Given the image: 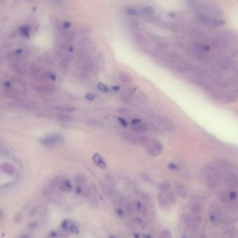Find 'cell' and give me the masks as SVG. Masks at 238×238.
<instances>
[{"label":"cell","instance_id":"obj_1","mask_svg":"<svg viewBox=\"0 0 238 238\" xmlns=\"http://www.w3.org/2000/svg\"><path fill=\"white\" fill-rule=\"evenodd\" d=\"M140 143L145 147L148 154L152 157H157L163 151V146L159 140L154 138L141 135L140 136Z\"/></svg>","mask_w":238,"mask_h":238},{"label":"cell","instance_id":"obj_2","mask_svg":"<svg viewBox=\"0 0 238 238\" xmlns=\"http://www.w3.org/2000/svg\"><path fill=\"white\" fill-rule=\"evenodd\" d=\"M64 140V136L60 133H50L41 138L40 143L45 147H53L62 144Z\"/></svg>","mask_w":238,"mask_h":238},{"label":"cell","instance_id":"obj_3","mask_svg":"<svg viewBox=\"0 0 238 238\" xmlns=\"http://www.w3.org/2000/svg\"><path fill=\"white\" fill-rule=\"evenodd\" d=\"M84 197H85L89 205L92 207L96 209L99 207V199H98V191L96 186L92 184L90 186H87L85 192L84 194Z\"/></svg>","mask_w":238,"mask_h":238},{"label":"cell","instance_id":"obj_4","mask_svg":"<svg viewBox=\"0 0 238 238\" xmlns=\"http://www.w3.org/2000/svg\"><path fill=\"white\" fill-rule=\"evenodd\" d=\"M5 86L11 88L15 93L20 95H23L26 93L25 82L19 78H13L11 81L5 83Z\"/></svg>","mask_w":238,"mask_h":238},{"label":"cell","instance_id":"obj_5","mask_svg":"<svg viewBox=\"0 0 238 238\" xmlns=\"http://www.w3.org/2000/svg\"><path fill=\"white\" fill-rule=\"evenodd\" d=\"M52 182L54 183L56 189L62 192H70L73 189L71 182L64 177H57L54 181H52Z\"/></svg>","mask_w":238,"mask_h":238},{"label":"cell","instance_id":"obj_6","mask_svg":"<svg viewBox=\"0 0 238 238\" xmlns=\"http://www.w3.org/2000/svg\"><path fill=\"white\" fill-rule=\"evenodd\" d=\"M62 229L67 233L78 234L80 233V229L78 225L72 220L66 219L63 221L62 223Z\"/></svg>","mask_w":238,"mask_h":238},{"label":"cell","instance_id":"obj_7","mask_svg":"<svg viewBox=\"0 0 238 238\" xmlns=\"http://www.w3.org/2000/svg\"><path fill=\"white\" fill-rule=\"evenodd\" d=\"M33 88L37 93L43 95H50L55 91L54 86L48 84H37L33 86Z\"/></svg>","mask_w":238,"mask_h":238},{"label":"cell","instance_id":"obj_8","mask_svg":"<svg viewBox=\"0 0 238 238\" xmlns=\"http://www.w3.org/2000/svg\"><path fill=\"white\" fill-rule=\"evenodd\" d=\"M181 219L183 222L188 225V227L193 231H197L198 229V221L196 217H191L188 214H183L181 217Z\"/></svg>","mask_w":238,"mask_h":238},{"label":"cell","instance_id":"obj_9","mask_svg":"<svg viewBox=\"0 0 238 238\" xmlns=\"http://www.w3.org/2000/svg\"><path fill=\"white\" fill-rule=\"evenodd\" d=\"M205 183L208 189H215L217 188L221 184L220 177L217 173L208 175L206 177Z\"/></svg>","mask_w":238,"mask_h":238},{"label":"cell","instance_id":"obj_10","mask_svg":"<svg viewBox=\"0 0 238 238\" xmlns=\"http://www.w3.org/2000/svg\"><path fill=\"white\" fill-rule=\"evenodd\" d=\"M223 182L230 188L238 187V175L233 172H228L223 177Z\"/></svg>","mask_w":238,"mask_h":238},{"label":"cell","instance_id":"obj_11","mask_svg":"<svg viewBox=\"0 0 238 238\" xmlns=\"http://www.w3.org/2000/svg\"><path fill=\"white\" fill-rule=\"evenodd\" d=\"M197 19L198 21L201 22V23L212 26H220L224 23L222 20L211 18V17L205 15H198L197 16Z\"/></svg>","mask_w":238,"mask_h":238},{"label":"cell","instance_id":"obj_12","mask_svg":"<svg viewBox=\"0 0 238 238\" xmlns=\"http://www.w3.org/2000/svg\"><path fill=\"white\" fill-rule=\"evenodd\" d=\"M30 70H31L30 74L33 78L40 80V81L48 78V74H46L45 73H44L42 71V69H41V68H39L38 66H36V65L34 64L31 65L30 67Z\"/></svg>","mask_w":238,"mask_h":238},{"label":"cell","instance_id":"obj_13","mask_svg":"<svg viewBox=\"0 0 238 238\" xmlns=\"http://www.w3.org/2000/svg\"><path fill=\"white\" fill-rule=\"evenodd\" d=\"M92 160H93V162L94 163V164L98 166L99 168H100L103 170H105L106 168L107 165L106 161H104L103 157H102L100 154H98V153H96V154H94L93 155V157H92Z\"/></svg>","mask_w":238,"mask_h":238},{"label":"cell","instance_id":"obj_14","mask_svg":"<svg viewBox=\"0 0 238 238\" xmlns=\"http://www.w3.org/2000/svg\"><path fill=\"white\" fill-rule=\"evenodd\" d=\"M1 169L4 174L12 176L16 172V168L10 163H4V164H2L1 166Z\"/></svg>","mask_w":238,"mask_h":238},{"label":"cell","instance_id":"obj_15","mask_svg":"<svg viewBox=\"0 0 238 238\" xmlns=\"http://www.w3.org/2000/svg\"><path fill=\"white\" fill-rule=\"evenodd\" d=\"M74 182L76 187H86L87 179L84 175L78 174L74 177Z\"/></svg>","mask_w":238,"mask_h":238},{"label":"cell","instance_id":"obj_16","mask_svg":"<svg viewBox=\"0 0 238 238\" xmlns=\"http://www.w3.org/2000/svg\"><path fill=\"white\" fill-rule=\"evenodd\" d=\"M124 138H125L126 140H128L132 143H135V144H138L140 143V136H137L135 134H133L132 133L130 132H124L123 133Z\"/></svg>","mask_w":238,"mask_h":238},{"label":"cell","instance_id":"obj_17","mask_svg":"<svg viewBox=\"0 0 238 238\" xmlns=\"http://www.w3.org/2000/svg\"><path fill=\"white\" fill-rule=\"evenodd\" d=\"M119 79L124 83H131L133 81L132 76L125 71H121L118 74Z\"/></svg>","mask_w":238,"mask_h":238},{"label":"cell","instance_id":"obj_18","mask_svg":"<svg viewBox=\"0 0 238 238\" xmlns=\"http://www.w3.org/2000/svg\"><path fill=\"white\" fill-rule=\"evenodd\" d=\"M12 69H13V71L21 75H24L26 73L25 67L19 62H13L12 64Z\"/></svg>","mask_w":238,"mask_h":238},{"label":"cell","instance_id":"obj_19","mask_svg":"<svg viewBox=\"0 0 238 238\" xmlns=\"http://www.w3.org/2000/svg\"><path fill=\"white\" fill-rule=\"evenodd\" d=\"M70 62H71V57L69 56L63 57V59L60 61V70L63 72H66L68 70V68L69 67Z\"/></svg>","mask_w":238,"mask_h":238},{"label":"cell","instance_id":"obj_20","mask_svg":"<svg viewBox=\"0 0 238 238\" xmlns=\"http://www.w3.org/2000/svg\"><path fill=\"white\" fill-rule=\"evenodd\" d=\"M157 200L158 203H159V205L161 208L166 209L168 207L169 201L168 200V198L165 197L163 194L160 193L157 196Z\"/></svg>","mask_w":238,"mask_h":238},{"label":"cell","instance_id":"obj_21","mask_svg":"<svg viewBox=\"0 0 238 238\" xmlns=\"http://www.w3.org/2000/svg\"><path fill=\"white\" fill-rule=\"evenodd\" d=\"M175 190H176L177 194L178 195L179 198H183V199L186 198L188 193H187V191H186V188L184 187V186L180 185V184H179V185H177L176 186Z\"/></svg>","mask_w":238,"mask_h":238},{"label":"cell","instance_id":"obj_22","mask_svg":"<svg viewBox=\"0 0 238 238\" xmlns=\"http://www.w3.org/2000/svg\"><path fill=\"white\" fill-rule=\"evenodd\" d=\"M132 128L135 132H138V133H143L147 131V127L145 124H142V123H140L138 125L132 126Z\"/></svg>","mask_w":238,"mask_h":238},{"label":"cell","instance_id":"obj_23","mask_svg":"<svg viewBox=\"0 0 238 238\" xmlns=\"http://www.w3.org/2000/svg\"><path fill=\"white\" fill-rule=\"evenodd\" d=\"M134 223L135 225H138L141 229L144 230L147 228V223L141 217H135L134 218Z\"/></svg>","mask_w":238,"mask_h":238},{"label":"cell","instance_id":"obj_24","mask_svg":"<svg viewBox=\"0 0 238 238\" xmlns=\"http://www.w3.org/2000/svg\"><path fill=\"white\" fill-rule=\"evenodd\" d=\"M20 33L21 34L22 36H23L24 37L28 38L30 34V29L28 26L23 25L20 28Z\"/></svg>","mask_w":238,"mask_h":238},{"label":"cell","instance_id":"obj_25","mask_svg":"<svg viewBox=\"0 0 238 238\" xmlns=\"http://www.w3.org/2000/svg\"><path fill=\"white\" fill-rule=\"evenodd\" d=\"M115 212L116 215H117L119 218H120L121 219H123L126 217L127 216V212H126L125 209H122V207H117L115 209Z\"/></svg>","mask_w":238,"mask_h":238},{"label":"cell","instance_id":"obj_26","mask_svg":"<svg viewBox=\"0 0 238 238\" xmlns=\"http://www.w3.org/2000/svg\"><path fill=\"white\" fill-rule=\"evenodd\" d=\"M170 188H171V183L169 182L168 181H164L160 184L159 186V189L162 192L164 193H166L169 191Z\"/></svg>","mask_w":238,"mask_h":238},{"label":"cell","instance_id":"obj_27","mask_svg":"<svg viewBox=\"0 0 238 238\" xmlns=\"http://www.w3.org/2000/svg\"><path fill=\"white\" fill-rule=\"evenodd\" d=\"M190 210L193 214L197 215V214L200 213L201 211H202V206L200 204H193V205L191 206Z\"/></svg>","mask_w":238,"mask_h":238},{"label":"cell","instance_id":"obj_28","mask_svg":"<svg viewBox=\"0 0 238 238\" xmlns=\"http://www.w3.org/2000/svg\"><path fill=\"white\" fill-rule=\"evenodd\" d=\"M138 195H139V197L142 199L143 202L146 204H150L151 203V198L150 197V196L148 194L145 193L144 192H140L138 193Z\"/></svg>","mask_w":238,"mask_h":238},{"label":"cell","instance_id":"obj_29","mask_svg":"<svg viewBox=\"0 0 238 238\" xmlns=\"http://www.w3.org/2000/svg\"><path fill=\"white\" fill-rule=\"evenodd\" d=\"M58 120L61 122H69L73 121V118L71 116L67 115H64V114H60L57 116Z\"/></svg>","mask_w":238,"mask_h":238},{"label":"cell","instance_id":"obj_30","mask_svg":"<svg viewBox=\"0 0 238 238\" xmlns=\"http://www.w3.org/2000/svg\"><path fill=\"white\" fill-rule=\"evenodd\" d=\"M209 218H210V221L211 223H215L218 222V215L217 212H213L209 215Z\"/></svg>","mask_w":238,"mask_h":238},{"label":"cell","instance_id":"obj_31","mask_svg":"<svg viewBox=\"0 0 238 238\" xmlns=\"http://www.w3.org/2000/svg\"><path fill=\"white\" fill-rule=\"evenodd\" d=\"M217 198L222 203H225V201H226V199H227V195H226V193H225V191H221L217 193Z\"/></svg>","mask_w":238,"mask_h":238},{"label":"cell","instance_id":"obj_32","mask_svg":"<svg viewBox=\"0 0 238 238\" xmlns=\"http://www.w3.org/2000/svg\"><path fill=\"white\" fill-rule=\"evenodd\" d=\"M228 208L233 212H237L238 211V203L235 202L228 203Z\"/></svg>","mask_w":238,"mask_h":238},{"label":"cell","instance_id":"obj_33","mask_svg":"<svg viewBox=\"0 0 238 238\" xmlns=\"http://www.w3.org/2000/svg\"><path fill=\"white\" fill-rule=\"evenodd\" d=\"M167 198L168 200V201L170 203H171V204H175L176 203V197H175V195L172 193V192H170L168 194L167 196Z\"/></svg>","mask_w":238,"mask_h":238},{"label":"cell","instance_id":"obj_34","mask_svg":"<svg viewBox=\"0 0 238 238\" xmlns=\"http://www.w3.org/2000/svg\"><path fill=\"white\" fill-rule=\"evenodd\" d=\"M97 88L103 92H108L109 91L108 87H107L105 84L102 83V82H99V83L97 84Z\"/></svg>","mask_w":238,"mask_h":238},{"label":"cell","instance_id":"obj_35","mask_svg":"<svg viewBox=\"0 0 238 238\" xmlns=\"http://www.w3.org/2000/svg\"><path fill=\"white\" fill-rule=\"evenodd\" d=\"M144 11L148 15H153L155 13V9L152 6H146L144 9Z\"/></svg>","mask_w":238,"mask_h":238},{"label":"cell","instance_id":"obj_36","mask_svg":"<svg viewBox=\"0 0 238 238\" xmlns=\"http://www.w3.org/2000/svg\"><path fill=\"white\" fill-rule=\"evenodd\" d=\"M171 233H170L169 230H164L160 234V236H161V238H171Z\"/></svg>","mask_w":238,"mask_h":238},{"label":"cell","instance_id":"obj_37","mask_svg":"<svg viewBox=\"0 0 238 238\" xmlns=\"http://www.w3.org/2000/svg\"><path fill=\"white\" fill-rule=\"evenodd\" d=\"M127 13L130 16H136L138 15V11L133 8H129L127 10Z\"/></svg>","mask_w":238,"mask_h":238},{"label":"cell","instance_id":"obj_38","mask_svg":"<svg viewBox=\"0 0 238 238\" xmlns=\"http://www.w3.org/2000/svg\"><path fill=\"white\" fill-rule=\"evenodd\" d=\"M117 110L118 111L119 113L122 114V115H127V114L129 113V110L127 108H124V107H121V108H119L117 109Z\"/></svg>","mask_w":238,"mask_h":238},{"label":"cell","instance_id":"obj_39","mask_svg":"<svg viewBox=\"0 0 238 238\" xmlns=\"http://www.w3.org/2000/svg\"><path fill=\"white\" fill-rule=\"evenodd\" d=\"M117 120L118 122L120 123L121 125L123 126V127H128V122H127V121H126L124 118L120 117H118L117 118Z\"/></svg>","mask_w":238,"mask_h":238},{"label":"cell","instance_id":"obj_40","mask_svg":"<svg viewBox=\"0 0 238 238\" xmlns=\"http://www.w3.org/2000/svg\"><path fill=\"white\" fill-rule=\"evenodd\" d=\"M140 177H141V178L143 179V180L147 182H151L152 181L151 177H150L149 175H147V173H142L140 175Z\"/></svg>","mask_w":238,"mask_h":238},{"label":"cell","instance_id":"obj_41","mask_svg":"<svg viewBox=\"0 0 238 238\" xmlns=\"http://www.w3.org/2000/svg\"><path fill=\"white\" fill-rule=\"evenodd\" d=\"M229 197L232 201L234 200L237 197V193L236 191H231L229 194Z\"/></svg>","mask_w":238,"mask_h":238},{"label":"cell","instance_id":"obj_42","mask_svg":"<svg viewBox=\"0 0 238 238\" xmlns=\"http://www.w3.org/2000/svg\"><path fill=\"white\" fill-rule=\"evenodd\" d=\"M85 99L88 101H93L95 99V96L93 94H88L86 95Z\"/></svg>","mask_w":238,"mask_h":238},{"label":"cell","instance_id":"obj_43","mask_svg":"<svg viewBox=\"0 0 238 238\" xmlns=\"http://www.w3.org/2000/svg\"><path fill=\"white\" fill-rule=\"evenodd\" d=\"M71 26V23H70L69 21H66V22H64V23H63V27H64L65 30L69 29Z\"/></svg>","mask_w":238,"mask_h":238},{"label":"cell","instance_id":"obj_44","mask_svg":"<svg viewBox=\"0 0 238 238\" xmlns=\"http://www.w3.org/2000/svg\"><path fill=\"white\" fill-rule=\"evenodd\" d=\"M168 167H169L170 169L173 170V171H176V170H178V168H179L178 166H177V164H170Z\"/></svg>","mask_w":238,"mask_h":238},{"label":"cell","instance_id":"obj_45","mask_svg":"<svg viewBox=\"0 0 238 238\" xmlns=\"http://www.w3.org/2000/svg\"><path fill=\"white\" fill-rule=\"evenodd\" d=\"M142 123L141 120H139V119H133V120H132V126H134V125H138L139 124Z\"/></svg>","mask_w":238,"mask_h":238},{"label":"cell","instance_id":"obj_46","mask_svg":"<svg viewBox=\"0 0 238 238\" xmlns=\"http://www.w3.org/2000/svg\"><path fill=\"white\" fill-rule=\"evenodd\" d=\"M112 88H113V90H115V91H118V90H120V87H117V86H113V87H112Z\"/></svg>","mask_w":238,"mask_h":238},{"label":"cell","instance_id":"obj_47","mask_svg":"<svg viewBox=\"0 0 238 238\" xmlns=\"http://www.w3.org/2000/svg\"><path fill=\"white\" fill-rule=\"evenodd\" d=\"M18 238H31V237L27 235H21V236L19 237Z\"/></svg>","mask_w":238,"mask_h":238},{"label":"cell","instance_id":"obj_48","mask_svg":"<svg viewBox=\"0 0 238 238\" xmlns=\"http://www.w3.org/2000/svg\"><path fill=\"white\" fill-rule=\"evenodd\" d=\"M199 238H207V237H206L205 235H204L202 233V234H200V235H199Z\"/></svg>","mask_w":238,"mask_h":238},{"label":"cell","instance_id":"obj_49","mask_svg":"<svg viewBox=\"0 0 238 238\" xmlns=\"http://www.w3.org/2000/svg\"><path fill=\"white\" fill-rule=\"evenodd\" d=\"M145 238H152V237L150 236V235H145Z\"/></svg>","mask_w":238,"mask_h":238},{"label":"cell","instance_id":"obj_50","mask_svg":"<svg viewBox=\"0 0 238 238\" xmlns=\"http://www.w3.org/2000/svg\"><path fill=\"white\" fill-rule=\"evenodd\" d=\"M182 238H186V237H182Z\"/></svg>","mask_w":238,"mask_h":238}]
</instances>
